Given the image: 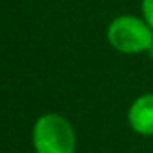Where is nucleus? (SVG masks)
Instances as JSON below:
<instances>
[{
  "instance_id": "f257e3e1",
  "label": "nucleus",
  "mask_w": 153,
  "mask_h": 153,
  "mask_svg": "<svg viewBox=\"0 0 153 153\" xmlns=\"http://www.w3.org/2000/svg\"><path fill=\"white\" fill-rule=\"evenodd\" d=\"M32 146L36 153H75V128L61 114L39 116L32 128Z\"/></svg>"
},
{
  "instance_id": "f03ea898",
  "label": "nucleus",
  "mask_w": 153,
  "mask_h": 153,
  "mask_svg": "<svg viewBox=\"0 0 153 153\" xmlns=\"http://www.w3.org/2000/svg\"><path fill=\"white\" fill-rule=\"evenodd\" d=\"M107 39L111 46L126 55H137L153 48V30L144 18L121 14L109 23Z\"/></svg>"
},
{
  "instance_id": "20e7f679",
  "label": "nucleus",
  "mask_w": 153,
  "mask_h": 153,
  "mask_svg": "<svg viewBox=\"0 0 153 153\" xmlns=\"http://www.w3.org/2000/svg\"><path fill=\"white\" fill-rule=\"evenodd\" d=\"M141 11H143V18L146 20V23L153 30V0H143L141 2Z\"/></svg>"
},
{
  "instance_id": "7ed1b4c3",
  "label": "nucleus",
  "mask_w": 153,
  "mask_h": 153,
  "mask_svg": "<svg viewBox=\"0 0 153 153\" xmlns=\"http://www.w3.org/2000/svg\"><path fill=\"white\" fill-rule=\"evenodd\" d=\"M128 125L139 135H153V93H146L134 100L128 109Z\"/></svg>"
}]
</instances>
